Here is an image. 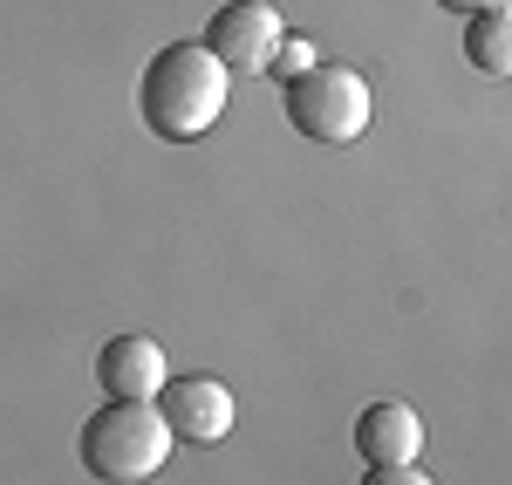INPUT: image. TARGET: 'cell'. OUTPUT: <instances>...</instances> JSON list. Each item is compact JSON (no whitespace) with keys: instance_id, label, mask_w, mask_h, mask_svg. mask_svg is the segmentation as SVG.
<instances>
[{"instance_id":"cell-11","label":"cell","mask_w":512,"mask_h":485,"mask_svg":"<svg viewBox=\"0 0 512 485\" xmlns=\"http://www.w3.org/2000/svg\"><path fill=\"white\" fill-rule=\"evenodd\" d=\"M437 7H451V14H499L506 0H437Z\"/></svg>"},{"instance_id":"cell-5","label":"cell","mask_w":512,"mask_h":485,"mask_svg":"<svg viewBox=\"0 0 512 485\" xmlns=\"http://www.w3.org/2000/svg\"><path fill=\"white\" fill-rule=\"evenodd\" d=\"M158 417L171 424V438H185V445H219L239 417V397L219 376H171L158 390Z\"/></svg>"},{"instance_id":"cell-2","label":"cell","mask_w":512,"mask_h":485,"mask_svg":"<svg viewBox=\"0 0 512 485\" xmlns=\"http://www.w3.org/2000/svg\"><path fill=\"white\" fill-rule=\"evenodd\" d=\"M171 424L158 417V404H130V397H110L103 410H89L76 431V458L89 465V479L103 485H144L164 472L171 458Z\"/></svg>"},{"instance_id":"cell-9","label":"cell","mask_w":512,"mask_h":485,"mask_svg":"<svg viewBox=\"0 0 512 485\" xmlns=\"http://www.w3.org/2000/svg\"><path fill=\"white\" fill-rule=\"evenodd\" d=\"M362 485H437V479L424 472V465H369Z\"/></svg>"},{"instance_id":"cell-10","label":"cell","mask_w":512,"mask_h":485,"mask_svg":"<svg viewBox=\"0 0 512 485\" xmlns=\"http://www.w3.org/2000/svg\"><path fill=\"white\" fill-rule=\"evenodd\" d=\"M274 62H280V76H301V69H308L315 55H308V41H280V48H274Z\"/></svg>"},{"instance_id":"cell-1","label":"cell","mask_w":512,"mask_h":485,"mask_svg":"<svg viewBox=\"0 0 512 485\" xmlns=\"http://www.w3.org/2000/svg\"><path fill=\"white\" fill-rule=\"evenodd\" d=\"M226 96H233V76L219 69V55L205 41H164L151 55V69H144V82H137L144 130L164 137V144H198L226 117Z\"/></svg>"},{"instance_id":"cell-7","label":"cell","mask_w":512,"mask_h":485,"mask_svg":"<svg viewBox=\"0 0 512 485\" xmlns=\"http://www.w3.org/2000/svg\"><path fill=\"white\" fill-rule=\"evenodd\" d=\"M355 451H362V465H417V451H424V424H417V410L396 404V397H376V404H362L355 417Z\"/></svg>"},{"instance_id":"cell-6","label":"cell","mask_w":512,"mask_h":485,"mask_svg":"<svg viewBox=\"0 0 512 485\" xmlns=\"http://www.w3.org/2000/svg\"><path fill=\"white\" fill-rule=\"evenodd\" d=\"M96 383L110 397H130V404H158V390L171 383V363L151 335H110L96 356Z\"/></svg>"},{"instance_id":"cell-4","label":"cell","mask_w":512,"mask_h":485,"mask_svg":"<svg viewBox=\"0 0 512 485\" xmlns=\"http://www.w3.org/2000/svg\"><path fill=\"white\" fill-rule=\"evenodd\" d=\"M280 41H287V28H280V14L267 0H226V7L212 14V28H205V48L219 55L226 76H260V69H274Z\"/></svg>"},{"instance_id":"cell-8","label":"cell","mask_w":512,"mask_h":485,"mask_svg":"<svg viewBox=\"0 0 512 485\" xmlns=\"http://www.w3.org/2000/svg\"><path fill=\"white\" fill-rule=\"evenodd\" d=\"M465 62H472L478 76H512V21L506 7L499 14H465Z\"/></svg>"},{"instance_id":"cell-3","label":"cell","mask_w":512,"mask_h":485,"mask_svg":"<svg viewBox=\"0 0 512 485\" xmlns=\"http://www.w3.org/2000/svg\"><path fill=\"white\" fill-rule=\"evenodd\" d=\"M280 110L308 144H355L369 130V82L342 62H308L301 76H287Z\"/></svg>"}]
</instances>
